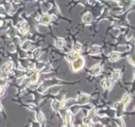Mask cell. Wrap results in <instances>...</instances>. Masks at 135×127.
<instances>
[{
    "label": "cell",
    "mask_w": 135,
    "mask_h": 127,
    "mask_svg": "<svg viewBox=\"0 0 135 127\" xmlns=\"http://www.w3.org/2000/svg\"><path fill=\"white\" fill-rule=\"evenodd\" d=\"M120 76V72L119 70H116V71H114V73H113V77L115 78V79H118Z\"/></svg>",
    "instance_id": "9a60e30c"
},
{
    "label": "cell",
    "mask_w": 135,
    "mask_h": 127,
    "mask_svg": "<svg viewBox=\"0 0 135 127\" xmlns=\"http://www.w3.org/2000/svg\"><path fill=\"white\" fill-rule=\"evenodd\" d=\"M56 44H57V46L60 48V47H62L64 45V41L62 39H58V41H57V42H56Z\"/></svg>",
    "instance_id": "5bb4252c"
},
{
    "label": "cell",
    "mask_w": 135,
    "mask_h": 127,
    "mask_svg": "<svg viewBox=\"0 0 135 127\" xmlns=\"http://www.w3.org/2000/svg\"><path fill=\"white\" fill-rule=\"evenodd\" d=\"M83 21L87 24L91 23V22H92V16H91V14H86V15L83 17Z\"/></svg>",
    "instance_id": "ba28073f"
},
{
    "label": "cell",
    "mask_w": 135,
    "mask_h": 127,
    "mask_svg": "<svg viewBox=\"0 0 135 127\" xmlns=\"http://www.w3.org/2000/svg\"><path fill=\"white\" fill-rule=\"evenodd\" d=\"M6 84V80L3 79L2 77H0V86H4Z\"/></svg>",
    "instance_id": "ac0fdd59"
},
{
    "label": "cell",
    "mask_w": 135,
    "mask_h": 127,
    "mask_svg": "<svg viewBox=\"0 0 135 127\" xmlns=\"http://www.w3.org/2000/svg\"><path fill=\"white\" fill-rule=\"evenodd\" d=\"M89 101V97L85 94H81L78 98V102L81 104H85Z\"/></svg>",
    "instance_id": "3957f363"
},
{
    "label": "cell",
    "mask_w": 135,
    "mask_h": 127,
    "mask_svg": "<svg viewBox=\"0 0 135 127\" xmlns=\"http://www.w3.org/2000/svg\"><path fill=\"white\" fill-rule=\"evenodd\" d=\"M91 71H92V74L93 75H98V74L101 72V66H99V65H96V66H94L91 69Z\"/></svg>",
    "instance_id": "5b68a950"
},
{
    "label": "cell",
    "mask_w": 135,
    "mask_h": 127,
    "mask_svg": "<svg viewBox=\"0 0 135 127\" xmlns=\"http://www.w3.org/2000/svg\"><path fill=\"white\" fill-rule=\"evenodd\" d=\"M2 24H3V22H2V21H0V26H1Z\"/></svg>",
    "instance_id": "44dd1931"
},
{
    "label": "cell",
    "mask_w": 135,
    "mask_h": 127,
    "mask_svg": "<svg viewBox=\"0 0 135 127\" xmlns=\"http://www.w3.org/2000/svg\"><path fill=\"white\" fill-rule=\"evenodd\" d=\"M20 32L22 33V34H26L27 33V31H29V27H28V24L27 23H23V26L21 27V29L19 30Z\"/></svg>",
    "instance_id": "9c48e42d"
},
{
    "label": "cell",
    "mask_w": 135,
    "mask_h": 127,
    "mask_svg": "<svg viewBox=\"0 0 135 127\" xmlns=\"http://www.w3.org/2000/svg\"><path fill=\"white\" fill-rule=\"evenodd\" d=\"M119 58H120V55H119V54H117V53H113V54H111V56H110V59H111L112 61H116Z\"/></svg>",
    "instance_id": "8fae6325"
},
{
    "label": "cell",
    "mask_w": 135,
    "mask_h": 127,
    "mask_svg": "<svg viewBox=\"0 0 135 127\" xmlns=\"http://www.w3.org/2000/svg\"><path fill=\"white\" fill-rule=\"evenodd\" d=\"M30 45H31V42H26L25 43H24V44H22V48L26 50V49H27V48L30 46Z\"/></svg>",
    "instance_id": "e0dca14e"
},
{
    "label": "cell",
    "mask_w": 135,
    "mask_h": 127,
    "mask_svg": "<svg viewBox=\"0 0 135 127\" xmlns=\"http://www.w3.org/2000/svg\"><path fill=\"white\" fill-rule=\"evenodd\" d=\"M40 54H41V50H37V52H35L34 53V55L35 56H38Z\"/></svg>",
    "instance_id": "ffe728a7"
},
{
    "label": "cell",
    "mask_w": 135,
    "mask_h": 127,
    "mask_svg": "<svg viewBox=\"0 0 135 127\" xmlns=\"http://www.w3.org/2000/svg\"><path fill=\"white\" fill-rule=\"evenodd\" d=\"M102 85H103V87H104L105 89H110L112 86V83L110 80H108V79H105L102 82Z\"/></svg>",
    "instance_id": "52a82bcc"
},
{
    "label": "cell",
    "mask_w": 135,
    "mask_h": 127,
    "mask_svg": "<svg viewBox=\"0 0 135 127\" xmlns=\"http://www.w3.org/2000/svg\"><path fill=\"white\" fill-rule=\"evenodd\" d=\"M99 52H100V47L98 46H93L91 49V53L92 54H95V53H99Z\"/></svg>",
    "instance_id": "7c38bea8"
},
{
    "label": "cell",
    "mask_w": 135,
    "mask_h": 127,
    "mask_svg": "<svg viewBox=\"0 0 135 127\" xmlns=\"http://www.w3.org/2000/svg\"><path fill=\"white\" fill-rule=\"evenodd\" d=\"M78 57H80V54H79L78 52H75V53H71V54H68L67 59H68L69 61H74V60H76Z\"/></svg>",
    "instance_id": "277c9868"
},
{
    "label": "cell",
    "mask_w": 135,
    "mask_h": 127,
    "mask_svg": "<svg viewBox=\"0 0 135 127\" xmlns=\"http://www.w3.org/2000/svg\"><path fill=\"white\" fill-rule=\"evenodd\" d=\"M15 1H19V0H15Z\"/></svg>",
    "instance_id": "7402d4cb"
},
{
    "label": "cell",
    "mask_w": 135,
    "mask_h": 127,
    "mask_svg": "<svg viewBox=\"0 0 135 127\" xmlns=\"http://www.w3.org/2000/svg\"><path fill=\"white\" fill-rule=\"evenodd\" d=\"M81 45H80V44H76V45H75V50L76 51H79V50H81Z\"/></svg>",
    "instance_id": "d6986e66"
},
{
    "label": "cell",
    "mask_w": 135,
    "mask_h": 127,
    "mask_svg": "<svg viewBox=\"0 0 135 127\" xmlns=\"http://www.w3.org/2000/svg\"><path fill=\"white\" fill-rule=\"evenodd\" d=\"M12 67H13V65H12L11 63H8V64H5L4 66H2V68H1V70H2V73H3V74H8V73H9V72L11 71Z\"/></svg>",
    "instance_id": "7a4b0ae2"
},
{
    "label": "cell",
    "mask_w": 135,
    "mask_h": 127,
    "mask_svg": "<svg viewBox=\"0 0 135 127\" xmlns=\"http://www.w3.org/2000/svg\"><path fill=\"white\" fill-rule=\"evenodd\" d=\"M37 118H38V121L40 122V123H45V117H44L42 112H39Z\"/></svg>",
    "instance_id": "4fadbf2b"
},
{
    "label": "cell",
    "mask_w": 135,
    "mask_h": 127,
    "mask_svg": "<svg viewBox=\"0 0 135 127\" xmlns=\"http://www.w3.org/2000/svg\"><path fill=\"white\" fill-rule=\"evenodd\" d=\"M41 22L44 24H48L49 22H50V20H51V18L49 17V16H47V15H45V16H43L42 18H41Z\"/></svg>",
    "instance_id": "8992f818"
},
{
    "label": "cell",
    "mask_w": 135,
    "mask_h": 127,
    "mask_svg": "<svg viewBox=\"0 0 135 127\" xmlns=\"http://www.w3.org/2000/svg\"><path fill=\"white\" fill-rule=\"evenodd\" d=\"M83 66H84V59L82 57H78L76 60H74L73 62H72V65H71V66H72V69H73V71H75V72H77V71H79L80 69H81L82 67H83Z\"/></svg>",
    "instance_id": "6da1fadb"
},
{
    "label": "cell",
    "mask_w": 135,
    "mask_h": 127,
    "mask_svg": "<svg viewBox=\"0 0 135 127\" xmlns=\"http://www.w3.org/2000/svg\"><path fill=\"white\" fill-rule=\"evenodd\" d=\"M130 100H131V96H130L129 94H126V95L123 97V101H122V103H123L124 105H127V104L130 102Z\"/></svg>",
    "instance_id": "30bf717a"
},
{
    "label": "cell",
    "mask_w": 135,
    "mask_h": 127,
    "mask_svg": "<svg viewBox=\"0 0 135 127\" xmlns=\"http://www.w3.org/2000/svg\"><path fill=\"white\" fill-rule=\"evenodd\" d=\"M37 79H38V76H37L36 74L32 75V76L31 77V81L32 82V83H35V82L37 81Z\"/></svg>",
    "instance_id": "2e32d148"
}]
</instances>
